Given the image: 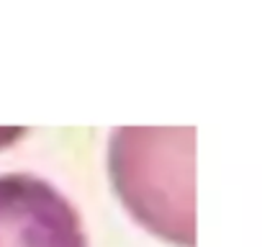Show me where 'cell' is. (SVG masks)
I'll return each instance as SVG.
<instances>
[{
  "mask_svg": "<svg viewBox=\"0 0 262 247\" xmlns=\"http://www.w3.org/2000/svg\"><path fill=\"white\" fill-rule=\"evenodd\" d=\"M0 247H88L77 209L49 180L0 175Z\"/></svg>",
  "mask_w": 262,
  "mask_h": 247,
  "instance_id": "obj_1",
  "label": "cell"
}]
</instances>
